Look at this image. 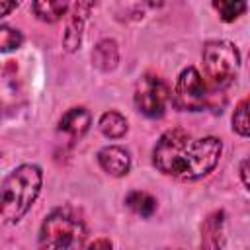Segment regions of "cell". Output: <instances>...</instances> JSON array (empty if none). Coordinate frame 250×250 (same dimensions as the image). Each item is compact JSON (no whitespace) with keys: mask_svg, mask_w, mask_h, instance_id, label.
Here are the masks:
<instances>
[{"mask_svg":"<svg viewBox=\"0 0 250 250\" xmlns=\"http://www.w3.org/2000/svg\"><path fill=\"white\" fill-rule=\"evenodd\" d=\"M223 143L217 137H193L182 127L168 129L152 148V164L158 172L176 180L207 176L219 162Z\"/></svg>","mask_w":250,"mask_h":250,"instance_id":"cell-1","label":"cell"},{"mask_svg":"<svg viewBox=\"0 0 250 250\" xmlns=\"http://www.w3.org/2000/svg\"><path fill=\"white\" fill-rule=\"evenodd\" d=\"M43 174L35 164H21L2 182V219L18 223L41 191Z\"/></svg>","mask_w":250,"mask_h":250,"instance_id":"cell-2","label":"cell"},{"mask_svg":"<svg viewBox=\"0 0 250 250\" xmlns=\"http://www.w3.org/2000/svg\"><path fill=\"white\" fill-rule=\"evenodd\" d=\"M86 238V225L82 217L68 209L61 207L51 211L39 230V244L41 248H80L84 246Z\"/></svg>","mask_w":250,"mask_h":250,"instance_id":"cell-3","label":"cell"},{"mask_svg":"<svg viewBox=\"0 0 250 250\" xmlns=\"http://www.w3.org/2000/svg\"><path fill=\"white\" fill-rule=\"evenodd\" d=\"M201 57H203L205 74L215 88H225L236 78L240 66V55L230 41H223V39L207 41Z\"/></svg>","mask_w":250,"mask_h":250,"instance_id":"cell-4","label":"cell"},{"mask_svg":"<svg viewBox=\"0 0 250 250\" xmlns=\"http://www.w3.org/2000/svg\"><path fill=\"white\" fill-rule=\"evenodd\" d=\"M172 102L182 111H201L211 105V94L197 68L188 66L182 70L174 88Z\"/></svg>","mask_w":250,"mask_h":250,"instance_id":"cell-5","label":"cell"},{"mask_svg":"<svg viewBox=\"0 0 250 250\" xmlns=\"http://www.w3.org/2000/svg\"><path fill=\"white\" fill-rule=\"evenodd\" d=\"M168 98H170V90L166 82L152 72L143 74L135 86V105L143 115L150 119L164 115Z\"/></svg>","mask_w":250,"mask_h":250,"instance_id":"cell-6","label":"cell"},{"mask_svg":"<svg viewBox=\"0 0 250 250\" xmlns=\"http://www.w3.org/2000/svg\"><path fill=\"white\" fill-rule=\"evenodd\" d=\"M98 0H76L74 8L70 12V18L66 21V29H64V37L62 43L66 47V51H76L82 43V29L84 23L92 12V8L96 6Z\"/></svg>","mask_w":250,"mask_h":250,"instance_id":"cell-7","label":"cell"},{"mask_svg":"<svg viewBox=\"0 0 250 250\" xmlns=\"http://www.w3.org/2000/svg\"><path fill=\"white\" fill-rule=\"evenodd\" d=\"M98 162L100 166L104 168V172H107L109 176H125L131 168V156H129V150H125L123 146H104L100 152H98Z\"/></svg>","mask_w":250,"mask_h":250,"instance_id":"cell-8","label":"cell"},{"mask_svg":"<svg viewBox=\"0 0 250 250\" xmlns=\"http://www.w3.org/2000/svg\"><path fill=\"white\" fill-rule=\"evenodd\" d=\"M90 121H92V117H90L88 109H84V107H70V109L61 117V121H59V131L66 133V135L70 137V141H76V139H80V137L88 131Z\"/></svg>","mask_w":250,"mask_h":250,"instance_id":"cell-9","label":"cell"},{"mask_svg":"<svg viewBox=\"0 0 250 250\" xmlns=\"http://www.w3.org/2000/svg\"><path fill=\"white\" fill-rule=\"evenodd\" d=\"M223 229H225V213L223 211L211 213L201 225V244L205 248H221L225 244Z\"/></svg>","mask_w":250,"mask_h":250,"instance_id":"cell-10","label":"cell"},{"mask_svg":"<svg viewBox=\"0 0 250 250\" xmlns=\"http://www.w3.org/2000/svg\"><path fill=\"white\" fill-rule=\"evenodd\" d=\"M92 62L96 68L107 72V70H113L119 62V49H117V43L113 39H102L94 51H92Z\"/></svg>","mask_w":250,"mask_h":250,"instance_id":"cell-11","label":"cell"},{"mask_svg":"<svg viewBox=\"0 0 250 250\" xmlns=\"http://www.w3.org/2000/svg\"><path fill=\"white\" fill-rule=\"evenodd\" d=\"M31 10L37 20L45 23H55L66 14L68 0H33Z\"/></svg>","mask_w":250,"mask_h":250,"instance_id":"cell-12","label":"cell"},{"mask_svg":"<svg viewBox=\"0 0 250 250\" xmlns=\"http://www.w3.org/2000/svg\"><path fill=\"white\" fill-rule=\"evenodd\" d=\"M125 205H127L133 213H137V215H141V217H150V215L156 211V199H154L150 193L139 191V189L131 191V193L125 197Z\"/></svg>","mask_w":250,"mask_h":250,"instance_id":"cell-13","label":"cell"},{"mask_svg":"<svg viewBox=\"0 0 250 250\" xmlns=\"http://www.w3.org/2000/svg\"><path fill=\"white\" fill-rule=\"evenodd\" d=\"M100 131L109 139H119L127 133V119L119 111H105L100 117Z\"/></svg>","mask_w":250,"mask_h":250,"instance_id":"cell-14","label":"cell"},{"mask_svg":"<svg viewBox=\"0 0 250 250\" xmlns=\"http://www.w3.org/2000/svg\"><path fill=\"white\" fill-rule=\"evenodd\" d=\"M232 131L242 137H250V96L242 98L232 111Z\"/></svg>","mask_w":250,"mask_h":250,"instance_id":"cell-15","label":"cell"},{"mask_svg":"<svg viewBox=\"0 0 250 250\" xmlns=\"http://www.w3.org/2000/svg\"><path fill=\"white\" fill-rule=\"evenodd\" d=\"M213 8L223 21H234L244 14L246 0H213Z\"/></svg>","mask_w":250,"mask_h":250,"instance_id":"cell-16","label":"cell"},{"mask_svg":"<svg viewBox=\"0 0 250 250\" xmlns=\"http://www.w3.org/2000/svg\"><path fill=\"white\" fill-rule=\"evenodd\" d=\"M21 41H23V37H21V33L18 29H12L8 25L0 27V49H2V53L18 49L21 45Z\"/></svg>","mask_w":250,"mask_h":250,"instance_id":"cell-17","label":"cell"},{"mask_svg":"<svg viewBox=\"0 0 250 250\" xmlns=\"http://www.w3.org/2000/svg\"><path fill=\"white\" fill-rule=\"evenodd\" d=\"M240 178H242V182H244V186L248 188V191H250V156L242 162V166H240Z\"/></svg>","mask_w":250,"mask_h":250,"instance_id":"cell-18","label":"cell"},{"mask_svg":"<svg viewBox=\"0 0 250 250\" xmlns=\"http://www.w3.org/2000/svg\"><path fill=\"white\" fill-rule=\"evenodd\" d=\"M0 2H2V16H8L12 12V8L18 4L16 0H0Z\"/></svg>","mask_w":250,"mask_h":250,"instance_id":"cell-19","label":"cell"},{"mask_svg":"<svg viewBox=\"0 0 250 250\" xmlns=\"http://www.w3.org/2000/svg\"><path fill=\"white\" fill-rule=\"evenodd\" d=\"M109 246H111L109 240H94V242L90 244V248H109Z\"/></svg>","mask_w":250,"mask_h":250,"instance_id":"cell-20","label":"cell"},{"mask_svg":"<svg viewBox=\"0 0 250 250\" xmlns=\"http://www.w3.org/2000/svg\"><path fill=\"white\" fill-rule=\"evenodd\" d=\"M148 6H152V8H160V6H164V2L166 0H145Z\"/></svg>","mask_w":250,"mask_h":250,"instance_id":"cell-21","label":"cell"}]
</instances>
